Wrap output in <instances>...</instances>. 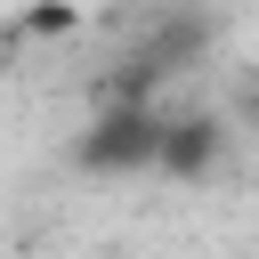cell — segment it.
I'll return each mask as SVG.
<instances>
[{
    "label": "cell",
    "mask_w": 259,
    "mask_h": 259,
    "mask_svg": "<svg viewBox=\"0 0 259 259\" xmlns=\"http://www.w3.org/2000/svg\"><path fill=\"white\" fill-rule=\"evenodd\" d=\"M162 121L154 105H97L73 138V170L81 178H146L162 162Z\"/></svg>",
    "instance_id": "6da1fadb"
},
{
    "label": "cell",
    "mask_w": 259,
    "mask_h": 259,
    "mask_svg": "<svg viewBox=\"0 0 259 259\" xmlns=\"http://www.w3.org/2000/svg\"><path fill=\"white\" fill-rule=\"evenodd\" d=\"M219 162H227V113L194 105V113H170V121H162V162H154V178H170V186H210Z\"/></svg>",
    "instance_id": "7a4b0ae2"
},
{
    "label": "cell",
    "mask_w": 259,
    "mask_h": 259,
    "mask_svg": "<svg viewBox=\"0 0 259 259\" xmlns=\"http://www.w3.org/2000/svg\"><path fill=\"white\" fill-rule=\"evenodd\" d=\"M202 49H210V16H194V8H178V16H162V24H154V32L138 40V57H146V65L162 73V81H170L178 65H194Z\"/></svg>",
    "instance_id": "3957f363"
},
{
    "label": "cell",
    "mask_w": 259,
    "mask_h": 259,
    "mask_svg": "<svg viewBox=\"0 0 259 259\" xmlns=\"http://www.w3.org/2000/svg\"><path fill=\"white\" fill-rule=\"evenodd\" d=\"M16 32L24 40H73L81 32V0H24L16 8Z\"/></svg>",
    "instance_id": "277c9868"
},
{
    "label": "cell",
    "mask_w": 259,
    "mask_h": 259,
    "mask_svg": "<svg viewBox=\"0 0 259 259\" xmlns=\"http://www.w3.org/2000/svg\"><path fill=\"white\" fill-rule=\"evenodd\" d=\"M0 73H8V32H0Z\"/></svg>",
    "instance_id": "5b68a950"
}]
</instances>
